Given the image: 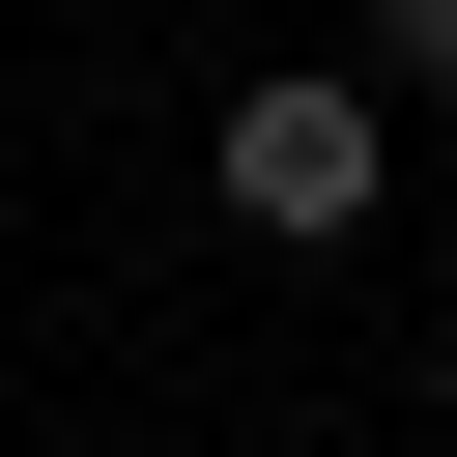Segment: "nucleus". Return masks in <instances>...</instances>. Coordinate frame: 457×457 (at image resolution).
Masks as SVG:
<instances>
[{"label":"nucleus","mask_w":457,"mask_h":457,"mask_svg":"<svg viewBox=\"0 0 457 457\" xmlns=\"http://www.w3.org/2000/svg\"><path fill=\"white\" fill-rule=\"evenodd\" d=\"M200 171H228V228H257V257H343V228L400 200V114L314 57V86H228V143H200Z\"/></svg>","instance_id":"obj_1"},{"label":"nucleus","mask_w":457,"mask_h":457,"mask_svg":"<svg viewBox=\"0 0 457 457\" xmlns=\"http://www.w3.org/2000/svg\"><path fill=\"white\" fill-rule=\"evenodd\" d=\"M343 86H371V114H400V86L457 114V0H371V57H343Z\"/></svg>","instance_id":"obj_2"}]
</instances>
